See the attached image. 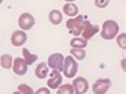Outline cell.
<instances>
[{
    "instance_id": "6da1fadb",
    "label": "cell",
    "mask_w": 126,
    "mask_h": 94,
    "mask_svg": "<svg viewBox=\"0 0 126 94\" xmlns=\"http://www.w3.org/2000/svg\"><path fill=\"white\" fill-rule=\"evenodd\" d=\"M88 23H89V21H86L85 16L78 15L77 18L69 19V21H67V23H66V26H67V29H69V31L71 33V34L79 35L82 33V30H84V27H85Z\"/></svg>"
},
{
    "instance_id": "7a4b0ae2",
    "label": "cell",
    "mask_w": 126,
    "mask_h": 94,
    "mask_svg": "<svg viewBox=\"0 0 126 94\" xmlns=\"http://www.w3.org/2000/svg\"><path fill=\"white\" fill-rule=\"evenodd\" d=\"M118 30H119V26L115 21H106L103 23V27H101V38L104 40H112V38L117 37Z\"/></svg>"
},
{
    "instance_id": "3957f363",
    "label": "cell",
    "mask_w": 126,
    "mask_h": 94,
    "mask_svg": "<svg viewBox=\"0 0 126 94\" xmlns=\"http://www.w3.org/2000/svg\"><path fill=\"white\" fill-rule=\"evenodd\" d=\"M63 74L66 78H74L78 71V64H77L76 59L73 56H67L63 61Z\"/></svg>"
},
{
    "instance_id": "277c9868",
    "label": "cell",
    "mask_w": 126,
    "mask_h": 94,
    "mask_svg": "<svg viewBox=\"0 0 126 94\" xmlns=\"http://www.w3.org/2000/svg\"><path fill=\"white\" fill-rule=\"evenodd\" d=\"M63 61H64V57L62 53H54L48 57V67H51L52 70H58V71H62L63 70Z\"/></svg>"
},
{
    "instance_id": "5b68a950",
    "label": "cell",
    "mask_w": 126,
    "mask_h": 94,
    "mask_svg": "<svg viewBox=\"0 0 126 94\" xmlns=\"http://www.w3.org/2000/svg\"><path fill=\"white\" fill-rule=\"evenodd\" d=\"M34 23H36V19L28 12L22 14L18 19V25L21 27V30H29V29H32L34 26Z\"/></svg>"
},
{
    "instance_id": "8992f818",
    "label": "cell",
    "mask_w": 126,
    "mask_h": 94,
    "mask_svg": "<svg viewBox=\"0 0 126 94\" xmlns=\"http://www.w3.org/2000/svg\"><path fill=\"white\" fill-rule=\"evenodd\" d=\"M110 87H111V81L110 79H99V81H96L93 83V86H92L93 93H96V94L107 93Z\"/></svg>"
},
{
    "instance_id": "52a82bcc",
    "label": "cell",
    "mask_w": 126,
    "mask_h": 94,
    "mask_svg": "<svg viewBox=\"0 0 126 94\" xmlns=\"http://www.w3.org/2000/svg\"><path fill=\"white\" fill-rule=\"evenodd\" d=\"M73 87H74V93L77 94H84L88 91V81H86L85 78H81V76H78V78L74 79V82H73Z\"/></svg>"
},
{
    "instance_id": "ba28073f",
    "label": "cell",
    "mask_w": 126,
    "mask_h": 94,
    "mask_svg": "<svg viewBox=\"0 0 126 94\" xmlns=\"http://www.w3.org/2000/svg\"><path fill=\"white\" fill-rule=\"evenodd\" d=\"M13 70L16 75H25L26 72H28V63L25 61V59L16 57V59H14Z\"/></svg>"
},
{
    "instance_id": "9c48e42d",
    "label": "cell",
    "mask_w": 126,
    "mask_h": 94,
    "mask_svg": "<svg viewBox=\"0 0 126 94\" xmlns=\"http://www.w3.org/2000/svg\"><path fill=\"white\" fill-rule=\"evenodd\" d=\"M26 33L23 30H16L13 33V35H11V44L14 45V47H22L23 44L26 42Z\"/></svg>"
},
{
    "instance_id": "30bf717a",
    "label": "cell",
    "mask_w": 126,
    "mask_h": 94,
    "mask_svg": "<svg viewBox=\"0 0 126 94\" xmlns=\"http://www.w3.org/2000/svg\"><path fill=\"white\" fill-rule=\"evenodd\" d=\"M62 81H63V76L60 75V71L54 70L52 74H51V78L48 79V82H47V85H48V87L55 89V87H59V86L62 85Z\"/></svg>"
},
{
    "instance_id": "8fae6325",
    "label": "cell",
    "mask_w": 126,
    "mask_h": 94,
    "mask_svg": "<svg viewBox=\"0 0 126 94\" xmlns=\"http://www.w3.org/2000/svg\"><path fill=\"white\" fill-rule=\"evenodd\" d=\"M96 33H99V26L96 25H92L91 22L88 23V25L84 27V30H82V37L85 38V40H89V38H92Z\"/></svg>"
},
{
    "instance_id": "7c38bea8",
    "label": "cell",
    "mask_w": 126,
    "mask_h": 94,
    "mask_svg": "<svg viewBox=\"0 0 126 94\" xmlns=\"http://www.w3.org/2000/svg\"><path fill=\"white\" fill-rule=\"evenodd\" d=\"M48 75V64L47 63H40L36 68V76L38 79H44Z\"/></svg>"
},
{
    "instance_id": "4fadbf2b",
    "label": "cell",
    "mask_w": 126,
    "mask_h": 94,
    "mask_svg": "<svg viewBox=\"0 0 126 94\" xmlns=\"http://www.w3.org/2000/svg\"><path fill=\"white\" fill-rule=\"evenodd\" d=\"M63 11L69 16H77V14H78V7L74 3H66L64 7H63Z\"/></svg>"
},
{
    "instance_id": "5bb4252c",
    "label": "cell",
    "mask_w": 126,
    "mask_h": 94,
    "mask_svg": "<svg viewBox=\"0 0 126 94\" xmlns=\"http://www.w3.org/2000/svg\"><path fill=\"white\" fill-rule=\"evenodd\" d=\"M13 63H14V59L11 57V55H3L0 57V66L6 70H10L13 67Z\"/></svg>"
},
{
    "instance_id": "9a60e30c",
    "label": "cell",
    "mask_w": 126,
    "mask_h": 94,
    "mask_svg": "<svg viewBox=\"0 0 126 94\" xmlns=\"http://www.w3.org/2000/svg\"><path fill=\"white\" fill-rule=\"evenodd\" d=\"M62 14H60V11H58V10H52L49 12V22L52 23V25H59L60 22H62Z\"/></svg>"
},
{
    "instance_id": "2e32d148",
    "label": "cell",
    "mask_w": 126,
    "mask_h": 94,
    "mask_svg": "<svg viewBox=\"0 0 126 94\" xmlns=\"http://www.w3.org/2000/svg\"><path fill=\"white\" fill-rule=\"evenodd\" d=\"M70 55L77 60H84L86 53H85V50H84V48H71Z\"/></svg>"
},
{
    "instance_id": "e0dca14e",
    "label": "cell",
    "mask_w": 126,
    "mask_h": 94,
    "mask_svg": "<svg viewBox=\"0 0 126 94\" xmlns=\"http://www.w3.org/2000/svg\"><path fill=\"white\" fill-rule=\"evenodd\" d=\"M22 53H23V59H25V61L28 63V66L29 64H33V63L37 60V55H33V53H30L26 48H23V50H22Z\"/></svg>"
},
{
    "instance_id": "ac0fdd59",
    "label": "cell",
    "mask_w": 126,
    "mask_h": 94,
    "mask_svg": "<svg viewBox=\"0 0 126 94\" xmlns=\"http://www.w3.org/2000/svg\"><path fill=\"white\" fill-rule=\"evenodd\" d=\"M70 44H71L73 48H85L88 45V40H85V38H73L70 41Z\"/></svg>"
},
{
    "instance_id": "d6986e66",
    "label": "cell",
    "mask_w": 126,
    "mask_h": 94,
    "mask_svg": "<svg viewBox=\"0 0 126 94\" xmlns=\"http://www.w3.org/2000/svg\"><path fill=\"white\" fill-rule=\"evenodd\" d=\"M74 93V87L73 85H60L58 87V94H73Z\"/></svg>"
},
{
    "instance_id": "ffe728a7",
    "label": "cell",
    "mask_w": 126,
    "mask_h": 94,
    "mask_svg": "<svg viewBox=\"0 0 126 94\" xmlns=\"http://www.w3.org/2000/svg\"><path fill=\"white\" fill-rule=\"evenodd\" d=\"M18 91L19 93H23V94H33V90H32L28 85H19Z\"/></svg>"
},
{
    "instance_id": "44dd1931",
    "label": "cell",
    "mask_w": 126,
    "mask_h": 94,
    "mask_svg": "<svg viewBox=\"0 0 126 94\" xmlns=\"http://www.w3.org/2000/svg\"><path fill=\"white\" fill-rule=\"evenodd\" d=\"M118 45H119L122 49H126V34L122 33V34L118 37Z\"/></svg>"
},
{
    "instance_id": "7402d4cb",
    "label": "cell",
    "mask_w": 126,
    "mask_h": 94,
    "mask_svg": "<svg viewBox=\"0 0 126 94\" xmlns=\"http://www.w3.org/2000/svg\"><path fill=\"white\" fill-rule=\"evenodd\" d=\"M108 3H110V0H94V4H96V7H99V8L107 7Z\"/></svg>"
},
{
    "instance_id": "603a6c76",
    "label": "cell",
    "mask_w": 126,
    "mask_h": 94,
    "mask_svg": "<svg viewBox=\"0 0 126 94\" xmlns=\"http://www.w3.org/2000/svg\"><path fill=\"white\" fill-rule=\"evenodd\" d=\"M43 93L48 94V93H49V90H48V89H40V90H37V94H43Z\"/></svg>"
},
{
    "instance_id": "cb8c5ba5",
    "label": "cell",
    "mask_w": 126,
    "mask_h": 94,
    "mask_svg": "<svg viewBox=\"0 0 126 94\" xmlns=\"http://www.w3.org/2000/svg\"><path fill=\"white\" fill-rule=\"evenodd\" d=\"M1 3H3V0H0V4H1Z\"/></svg>"
},
{
    "instance_id": "d4e9b609",
    "label": "cell",
    "mask_w": 126,
    "mask_h": 94,
    "mask_svg": "<svg viewBox=\"0 0 126 94\" xmlns=\"http://www.w3.org/2000/svg\"><path fill=\"white\" fill-rule=\"evenodd\" d=\"M67 1H74V0H67Z\"/></svg>"
}]
</instances>
